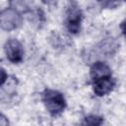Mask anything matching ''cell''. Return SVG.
Masks as SVG:
<instances>
[{
  "label": "cell",
  "instance_id": "obj_1",
  "mask_svg": "<svg viewBox=\"0 0 126 126\" xmlns=\"http://www.w3.org/2000/svg\"><path fill=\"white\" fill-rule=\"evenodd\" d=\"M41 99L46 110L52 116L60 115L67 105L64 95L60 92L51 89H45L42 92Z\"/></svg>",
  "mask_w": 126,
  "mask_h": 126
},
{
  "label": "cell",
  "instance_id": "obj_2",
  "mask_svg": "<svg viewBox=\"0 0 126 126\" xmlns=\"http://www.w3.org/2000/svg\"><path fill=\"white\" fill-rule=\"evenodd\" d=\"M83 21V12L80 9L79 5L75 2H72L67 7L65 26L68 32L72 34H77L81 30V25Z\"/></svg>",
  "mask_w": 126,
  "mask_h": 126
},
{
  "label": "cell",
  "instance_id": "obj_3",
  "mask_svg": "<svg viewBox=\"0 0 126 126\" xmlns=\"http://www.w3.org/2000/svg\"><path fill=\"white\" fill-rule=\"evenodd\" d=\"M0 21H1V28L3 30L13 31L15 29H18L22 25L23 18L17 9L10 7L1 12Z\"/></svg>",
  "mask_w": 126,
  "mask_h": 126
},
{
  "label": "cell",
  "instance_id": "obj_4",
  "mask_svg": "<svg viewBox=\"0 0 126 126\" xmlns=\"http://www.w3.org/2000/svg\"><path fill=\"white\" fill-rule=\"evenodd\" d=\"M4 51L7 59L12 63H21L24 58V48L22 43L15 38L8 39L4 44Z\"/></svg>",
  "mask_w": 126,
  "mask_h": 126
},
{
  "label": "cell",
  "instance_id": "obj_5",
  "mask_svg": "<svg viewBox=\"0 0 126 126\" xmlns=\"http://www.w3.org/2000/svg\"><path fill=\"white\" fill-rule=\"evenodd\" d=\"M92 84H93L94 93L98 96H102L112 92V90L116 85V81L111 76V77H106V78L92 81Z\"/></svg>",
  "mask_w": 126,
  "mask_h": 126
},
{
  "label": "cell",
  "instance_id": "obj_6",
  "mask_svg": "<svg viewBox=\"0 0 126 126\" xmlns=\"http://www.w3.org/2000/svg\"><path fill=\"white\" fill-rule=\"evenodd\" d=\"M90 75L92 78V81L111 77V69L110 67L102 61H96L94 62L90 70Z\"/></svg>",
  "mask_w": 126,
  "mask_h": 126
},
{
  "label": "cell",
  "instance_id": "obj_7",
  "mask_svg": "<svg viewBox=\"0 0 126 126\" xmlns=\"http://www.w3.org/2000/svg\"><path fill=\"white\" fill-rule=\"evenodd\" d=\"M103 118L96 114H89L85 116L80 126H102Z\"/></svg>",
  "mask_w": 126,
  "mask_h": 126
},
{
  "label": "cell",
  "instance_id": "obj_8",
  "mask_svg": "<svg viewBox=\"0 0 126 126\" xmlns=\"http://www.w3.org/2000/svg\"><path fill=\"white\" fill-rule=\"evenodd\" d=\"M120 29H121V32H122L124 37L126 38V19L121 23V25H120Z\"/></svg>",
  "mask_w": 126,
  "mask_h": 126
},
{
  "label": "cell",
  "instance_id": "obj_9",
  "mask_svg": "<svg viewBox=\"0 0 126 126\" xmlns=\"http://www.w3.org/2000/svg\"><path fill=\"white\" fill-rule=\"evenodd\" d=\"M8 125H9L8 120H7L6 117L2 114V115H1V126H8Z\"/></svg>",
  "mask_w": 126,
  "mask_h": 126
},
{
  "label": "cell",
  "instance_id": "obj_10",
  "mask_svg": "<svg viewBox=\"0 0 126 126\" xmlns=\"http://www.w3.org/2000/svg\"><path fill=\"white\" fill-rule=\"evenodd\" d=\"M1 73H2L1 86H3V85H4V83H5V81H6V79H7V76H6V73H5V70H4V69H2V70H1Z\"/></svg>",
  "mask_w": 126,
  "mask_h": 126
}]
</instances>
